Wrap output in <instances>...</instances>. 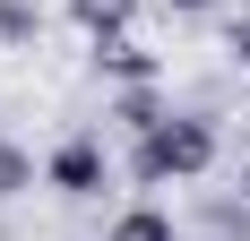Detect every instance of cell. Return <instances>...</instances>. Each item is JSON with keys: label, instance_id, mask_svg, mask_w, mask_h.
I'll list each match as a JSON object with an SVG mask.
<instances>
[{"label": "cell", "instance_id": "6", "mask_svg": "<svg viewBox=\"0 0 250 241\" xmlns=\"http://www.w3.org/2000/svg\"><path fill=\"white\" fill-rule=\"evenodd\" d=\"M112 241H181V233H173V216H164V207H129V216L112 224Z\"/></svg>", "mask_w": 250, "mask_h": 241}, {"label": "cell", "instance_id": "2", "mask_svg": "<svg viewBox=\"0 0 250 241\" xmlns=\"http://www.w3.org/2000/svg\"><path fill=\"white\" fill-rule=\"evenodd\" d=\"M104 172H112V164H104V138H86V129H78V138H61V146L43 155V190H61V198H95Z\"/></svg>", "mask_w": 250, "mask_h": 241}, {"label": "cell", "instance_id": "7", "mask_svg": "<svg viewBox=\"0 0 250 241\" xmlns=\"http://www.w3.org/2000/svg\"><path fill=\"white\" fill-rule=\"evenodd\" d=\"M43 35V9L35 0H0V43H35Z\"/></svg>", "mask_w": 250, "mask_h": 241}, {"label": "cell", "instance_id": "3", "mask_svg": "<svg viewBox=\"0 0 250 241\" xmlns=\"http://www.w3.org/2000/svg\"><path fill=\"white\" fill-rule=\"evenodd\" d=\"M69 18L86 26V43H121L129 35V0H69Z\"/></svg>", "mask_w": 250, "mask_h": 241}, {"label": "cell", "instance_id": "5", "mask_svg": "<svg viewBox=\"0 0 250 241\" xmlns=\"http://www.w3.org/2000/svg\"><path fill=\"white\" fill-rule=\"evenodd\" d=\"M35 181H43V172H35V155H26L18 138H0V198H26Z\"/></svg>", "mask_w": 250, "mask_h": 241}, {"label": "cell", "instance_id": "10", "mask_svg": "<svg viewBox=\"0 0 250 241\" xmlns=\"http://www.w3.org/2000/svg\"><path fill=\"white\" fill-rule=\"evenodd\" d=\"M242 207H250V164H242Z\"/></svg>", "mask_w": 250, "mask_h": 241}, {"label": "cell", "instance_id": "4", "mask_svg": "<svg viewBox=\"0 0 250 241\" xmlns=\"http://www.w3.org/2000/svg\"><path fill=\"white\" fill-rule=\"evenodd\" d=\"M95 69L121 78V86H147V78H155V52H138V43L121 35V43H95Z\"/></svg>", "mask_w": 250, "mask_h": 241}, {"label": "cell", "instance_id": "8", "mask_svg": "<svg viewBox=\"0 0 250 241\" xmlns=\"http://www.w3.org/2000/svg\"><path fill=\"white\" fill-rule=\"evenodd\" d=\"M225 52H233V60L250 69V18H233V26H225Z\"/></svg>", "mask_w": 250, "mask_h": 241}, {"label": "cell", "instance_id": "9", "mask_svg": "<svg viewBox=\"0 0 250 241\" xmlns=\"http://www.w3.org/2000/svg\"><path fill=\"white\" fill-rule=\"evenodd\" d=\"M164 9H181V18H190V9H207V0H164Z\"/></svg>", "mask_w": 250, "mask_h": 241}, {"label": "cell", "instance_id": "1", "mask_svg": "<svg viewBox=\"0 0 250 241\" xmlns=\"http://www.w3.org/2000/svg\"><path fill=\"white\" fill-rule=\"evenodd\" d=\"M216 164V120L207 112H164L155 129L129 138V181L138 190H164V181H199Z\"/></svg>", "mask_w": 250, "mask_h": 241}]
</instances>
